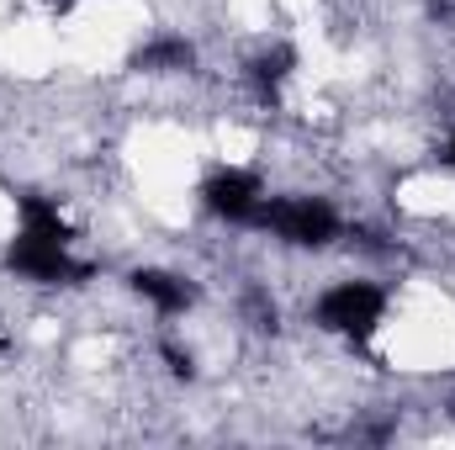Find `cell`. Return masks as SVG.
Masks as SVG:
<instances>
[{
	"mask_svg": "<svg viewBox=\"0 0 455 450\" xmlns=\"http://www.w3.org/2000/svg\"><path fill=\"white\" fill-rule=\"evenodd\" d=\"M313 324H318L323 334H334V339L371 344V334L387 324V292H381L376 281H360V276L334 281V286L318 292V302H313Z\"/></svg>",
	"mask_w": 455,
	"mask_h": 450,
	"instance_id": "6da1fadb",
	"label": "cell"
},
{
	"mask_svg": "<svg viewBox=\"0 0 455 450\" xmlns=\"http://www.w3.org/2000/svg\"><path fill=\"white\" fill-rule=\"evenodd\" d=\"M254 228L275 233L291 249H329L344 233V218L329 197H265Z\"/></svg>",
	"mask_w": 455,
	"mask_h": 450,
	"instance_id": "7a4b0ae2",
	"label": "cell"
},
{
	"mask_svg": "<svg viewBox=\"0 0 455 450\" xmlns=\"http://www.w3.org/2000/svg\"><path fill=\"white\" fill-rule=\"evenodd\" d=\"M5 270L21 276V281H37V286H64V281L85 276L69 238H43V233H16L5 244Z\"/></svg>",
	"mask_w": 455,
	"mask_h": 450,
	"instance_id": "3957f363",
	"label": "cell"
},
{
	"mask_svg": "<svg viewBox=\"0 0 455 450\" xmlns=\"http://www.w3.org/2000/svg\"><path fill=\"white\" fill-rule=\"evenodd\" d=\"M202 202L223 223H254L259 207H265V181L254 170H243V165H223V170H212L202 181Z\"/></svg>",
	"mask_w": 455,
	"mask_h": 450,
	"instance_id": "277c9868",
	"label": "cell"
},
{
	"mask_svg": "<svg viewBox=\"0 0 455 450\" xmlns=\"http://www.w3.org/2000/svg\"><path fill=\"white\" fill-rule=\"evenodd\" d=\"M132 292L143 297V302H154L159 313H186L191 308V281L186 276H175V270H159V265H143V270H132Z\"/></svg>",
	"mask_w": 455,
	"mask_h": 450,
	"instance_id": "5b68a950",
	"label": "cell"
},
{
	"mask_svg": "<svg viewBox=\"0 0 455 450\" xmlns=\"http://www.w3.org/2000/svg\"><path fill=\"white\" fill-rule=\"evenodd\" d=\"M191 64H196V48H191V37H180V32L154 37V43H143V48L132 53V69H143V75H180V69H191Z\"/></svg>",
	"mask_w": 455,
	"mask_h": 450,
	"instance_id": "8992f818",
	"label": "cell"
},
{
	"mask_svg": "<svg viewBox=\"0 0 455 450\" xmlns=\"http://www.w3.org/2000/svg\"><path fill=\"white\" fill-rule=\"evenodd\" d=\"M445 165L455 170V127H451V138H445Z\"/></svg>",
	"mask_w": 455,
	"mask_h": 450,
	"instance_id": "52a82bcc",
	"label": "cell"
},
{
	"mask_svg": "<svg viewBox=\"0 0 455 450\" xmlns=\"http://www.w3.org/2000/svg\"><path fill=\"white\" fill-rule=\"evenodd\" d=\"M0 334H5V318H0Z\"/></svg>",
	"mask_w": 455,
	"mask_h": 450,
	"instance_id": "ba28073f",
	"label": "cell"
}]
</instances>
